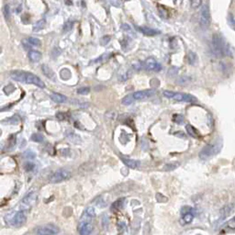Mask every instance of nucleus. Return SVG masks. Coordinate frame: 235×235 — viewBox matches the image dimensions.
Wrapping results in <instances>:
<instances>
[{
  "instance_id": "13",
  "label": "nucleus",
  "mask_w": 235,
  "mask_h": 235,
  "mask_svg": "<svg viewBox=\"0 0 235 235\" xmlns=\"http://www.w3.org/2000/svg\"><path fill=\"white\" fill-rule=\"evenodd\" d=\"M41 70L43 72L44 75L47 76L48 78H50V79L53 80V81H56V74H55V73L52 70L48 65L43 64V65L41 66Z\"/></svg>"
},
{
  "instance_id": "19",
  "label": "nucleus",
  "mask_w": 235,
  "mask_h": 235,
  "mask_svg": "<svg viewBox=\"0 0 235 235\" xmlns=\"http://www.w3.org/2000/svg\"><path fill=\"white\" fill-rule=\"evenodd\" d=\"M60 76L63 80H68L70 79L71 76H72V74H71V71L67 68H63L62 69L61 72H60Z\"/></svg>"
},
{
  "instance_id": "25",
  "label": "nucleus",
  "mask_w": 235,
  "mask_h": 235,
  "mask_svg": "<svg viewBox=\"0 0 235 235\" xmlns=\"http://www.w3.org/2000/svg\"><path fill=\"white\" fill-rule=\"evenodd\" d=\"M30 140L32 141H35V142H42L44 141V137L41 133H34L31 135Z\"/></svg>"
},
{
  "instance_id": "26",
  "label": "nucleus",
  "mask_w": 235,
  "mask_h": 235,
  "mask_svg": "<svg viewBox=\"0 0 235 235\" xmlns=\"http://www.w3.org/2000/svg\"><path fill=\"white\" fill-rule=\"evenodd\" d=\"M232 209H233V208H232L231 205H227V206H225L223 209L221 210V215H222L223 217H227V216H229V215L232 213Z\"/></svg>"
},
{
  "instance_id": "15",
  "label": "nucleus",
  "mask_w": 235,
  "mask_h": 235,
  "mask_svg": "<svg viewBox=\"0 0 235 235\" xmlns=\"http://www.w3.org/2000/svg\"><path fill=\"white\" fill-rule=\"evenodd\" d=\"M139 30H141V32L143 34L147 36H154V35H158L161 33L160 30H155V29H151V28H147V27H141L139 28Z\"/></svg>"
},
{
  "instance_id": "3",
  "label": "nucleus",
  "mask_w": 235,
  "mask_h": 235,
  "mask_svg": "<svg viewBox=\"0 0 235 235\" xmlns=\"http://www.w3.org/2000/svg\"><path fill=\"white\" fill-rule=\"evenodd\" d=\"M71 173L66 169H59L52 176H51L50 181L52 184H57L60 182H63L68 178H70Z\"/></svg>"
},
{
  "instance_id": "36",
  "label": "nucleus",
  "mask_w": 235,
  "mask_h": 235,
  "mask_svg": "<svg viewBox=\"0 0 235 235\" xmlns=\"http://www.w3.org/2000/svg\"><path fill=\"white\" fill-rule=\"evenodd\" d=\"M109 57V54H107V53H104L103 55H101V56H99L98 58H96V60H94L92 63H101V62H104V61H106L107 59H108Z\"/></svg>"
},
{
  "instance_id": "9",
  "label": "nucleus",
  "mask_w": 235,
  "mask_h": 235,
  "mask_svg": "<svg viewBox=\"0 0 235 235\" xmlns=\"http://www.w3.org/2000/svg\"><path fill=\"white\" fill-rule=\"evenodd\" d=\"M144 66L147 70L154 71V72H159L162 70V65L153 58L147 59L144 62Z\"/></svg>"
},
{
  "instance_id": "29",
  "label": "nucleus",
  "mask_w": 235,
  "mask_h": 235,
  "mask_svg": "<svg viewBox=\"0 0 235 235\" xmlns=\"http://www.w3.org/2000/svg\"><path fill=\"white\" fill-rule=\"evenodd\" d=\"M194 219V215L191 213V212H187L184 214V217H183V220L185 221L186 223H190Z\"/></svg>"
},
{
  "instance_id": "48",
  "label": "nucleus",
  "mask_w": 235,
  "mask_h": 235,
  "mask_svg": "<svg viewBox=\"0 0 235 235\" xmlns=\"http://www.w3.org/2000/svg\"><path fill=\"white\" fill-rule=\"evenodd\" d=\"M110 4L113 5V6H115L116 8H119L122 5V3L120 1H110Z\"/></svg>"
},
{
  "instance_id": "1",
  "label": "nucleus",
  "mask_w": 235,
  "mask_h": 235,
  "mask_svg": "<svg viewBox=\"0 0 235 235\" xmlns=\"http://www.w3.org/2000/svg\"><path fill=\"white\" fill-rule=\"evenodd\" d=\"M219 151L220 147L217 144H208L201 150L199 153V158L201 160H208Z\"/></svg>"
},
{
  "instance_id": "27",
  "label": "nucleus",
  "mask_w": 235,
  "mask_h": 235,
  "mask_svg": "<svg viewBox=\"0 0 235 235\" xmlns=\"http://www.w3.org/2000/svg\"><path fill=\"white\" fill-rule=\"evenodd\" d=\"M28 41H29V42H30L31 45H33V46H41V40L38 39V38H35V37H30V38H29Z\"/></svg>"
},
{
  "instance_id": "30",
  "label": "nucleus",
  "mask_w": 235,
  "mask_h": 235,
  "mask_svg": "<svg viewBox=\"0 0 235 235\" xmlns=\"http://www.w3.org/2000/svg\"><path fill=\"white\" fill-rule=\"evenodd\" d=\"M3 14H4V17L7 20H8L10 19V8L8 5L5 6L4 8H3Z\"/></svg>"
},
{
  "instance_id": "40",
  "label": "nucleus",
  "mask_w": 235,
  "mask_h": 235,
  "mask_svg": "<svg viewBox=\"0 0 235 235\" xmlns=\"http://www.w3.org/2000/svg\"><path fill=\"white\" fill-rule=\"evenodd\" d=\"M25 169H26V171H32L33 169H34V167H35V165L33 164V163H31V162H27L26 164H25Z\"/></svg>"
},
{
  "instance_id": "47",
  "label": "nucleus",
  "mask_w": 235,
  "mask_h": 235,
  "mask_svg": "<svg viewBox=\"0 0 235 235\" xmlns=\"http://www.w3.org/2000/svg\"><path fill=\"white\" fill-rule=\"evenodd\" d=\"M229 21H230V25H231L233 29H235V19H233V17H232V15L229 16Z\"/></svg>"
},
{
  "instance_id": "4",
  "label": "nucleus",
  "mask_w": 235,
  "mask_h": 235,
  "mask_svg": "<svg viewBox=\"0 0 235 235\" xmlns=\"http://www.w3.org/2000/svg\"><path fill=\"white\" fill-rule=\"evenodd\" d=\"M212 44H213V48L214 51L217 54H222L223 52H227V47L224 44L223 40L221 39V37L217 34H214L212 36Z\"/></svg>"
},
{
  "instance_id": "16",
  "label": "nucleus",
  "mask_w": 235,
  "mask_h": 235,
  "mask_svg": "<svg viewBox=\"0 0 235 235\" xmlns=\"http://www.w3.org/2000/svg\"><path fill=\"white\" fill-rule=\"evenodd\" d=\"M29 58L32 63H38L41 59V53L35 50H31L29 52Z\"/></svg>"
},
{
  "instance_id": "14",
  "label": "nucleus",
  "mask_w": 235,
  "mask_h": 235,
  "mask_svg": "<svg viewBox=\"0 0 235 235\" xmlns=\"http://www.w3.org/2000/svg\"><path fill=\"white\" fill-rule=\"evenodd\" d=\"M50 96H51V99L52 101H54L55 103H58V104L65 103L67 101V97L65 96L59 94V93H52Z\"/></svg>"
},
{
  "instance_id": "17",
  "label": "nucleus",
  "mask_w": 235,
  "mask_h": 235,
  "mask_svg": "<svg viewBox=\"0 0 235 235\" xmlns=\"http://www.w3.org/2000/svg\"><path fill=\"white\" fill-rule=\"evenodd\" d=\"M123 163L125 165H127L129 168H132V169H136L140 166V162L136 161V160H132V159H128V158H123L122 159Z\"/></svg>"
},
{
  "instance_id": "38",
  "label": "nucleus",
  "mask_w": 235,
  "mask_h": 235,
  "mask_svg": "<svg viewBox=\"0 0 235 235\" xmlns=\"http://www.w3.org/2000/svg\"><path fill=\"white\" fill-rule=\"evenodd\" d=\"M25 158H27V159H33V158H35V153L34 152H32V151H30V150H29V151H26L25 153H24L23 155Z\"/></svg>"
},
{
  "instance_id": "22",
  "label": "nucleus",
  "mask_w": 235,
  "mask_h": 235,
  "mask_svg": "<svg viewBox=\"0 0 235 235\" xmlns=\"http://www.w3.org/2000/svg\"><path fill=\"white\" fill-rule=\"evenodd\" d=\"M179 165H180V164H179L178 162H173V163H169V164L165 165L163 169H164L165 171H172V170L176 169Z\"/></svg>"
},
{
  "instance_id": "28",
  "label": "nucleus",
  "mask_w": 235,
  "mask_h": 235,
  "mask_svg": "<svg viewBox=\"0 0 235 235\" xmlns=\"http://www.w3.org/2000/svg\"><path fill=\"white\" fill-rule=\"evenodd\" d=\"M3 122H8V123L11 124V125H15V124H18L19 122V117H18V116H13V117L4 120Z\"/></svg>"
},
{
  "instance_id": "12",
  "label": "nucleus",
  "mask_w": 235,
  "mask_h": 235,
  "mask_svg": "<svg viewBox=\"0 0 235 235\" xmlns=\"http://www.w3.org/2000/svg\"><path fill=\"white\" fill-rule=\"evenodd\" d=\"M93 226L91 223H81L79 227L80 235H90L93 232Z\"/></svg>"
},
{
  "instance_id": "41",
  "label": "nucleus",
  "mask_w": 235,
  "mask_h": 235,
  "mask_svg": "<svg viewBox=\"0 0 235 235\" xmlns=\"http://www.w3.org/2000/svg\"><path fill=\"white\" fill-rule=\"evenodd\" d=\"M163 95L165 96V97H167V98H174V96H176V93H175V92H173V91H168V90H165V91H164Z\"/></svg>"
},
{
  "instance_id": "2",
  "label": "nucleus",
  "mask_w": 235,
  "mask_h": 235,
  "mask_svg": "<svg viewBox=\"0 0 235 235\" xmlns=\"http://www.w3.org/2000/svg\"><path fill=\"white\" fill-rule=\"evenodd\" d=\"M200 26L202 29L206 30L210 25V13L208 5H203L200 11Z\"/></svg>"
},
{
  "instance_id": "45",
  "label": "nucleus",
  "mask_w": 235,
  "mask_h": 235,
  "mask_svg": "<svg viewBox=\"0 0 235 235\" xmlns=\"http://www.w3.org/2000/svg\"><path fill=\"white\" fill-rule=\"evenodd\" d=\"M201 4H202L201 1H192V2H191V7H192L193 8H197L199 7Z\"/></svg>"
},
{
  "instance_id": "5",
  "label": "nucleus",
  "mask_w": 235,
  "mask_h": 235,
  "mask_svg": "<svg viewBox=\"0 0 235 235\" xmlns=\"http://www.w3.org/2000/svg\"><path fill=\"white\" fill-rule=\"evenodd\" d=\"M24 83L26 84H32L35 85L40 88H44L45 87V84L43 81H41V79L32 73H26L25 74V79H24Z\"/></svg>"
},
{
  "instance_id": "34",
  "label": "nucleus",
  "mask_w": 235,
  "mask_h": 235,
  "mask_svg": "<svg viewBox=\"0 0 235 235\" xmlns=\"http://www.w3.org/2000/svg\"><path fill=\"white\" fill-rule=\"evenodd\" d=\"M183 101H186V102H196L197 101V98L195 97V96H191V95H188V94H184V99H183Z\"/></svg>"
},
{
  "instance_id": "7",
  "label": "nucleus",
  "mask_w": 235,
  "mask_h": 235,
  "mask_svg": "<svg viewBox=\"0 0 235 235\" xmlns=\"http://www.w3.org/2000/svg\"><path fill=\"white\" fill-rule=\"evenodd\" d=\"M26 220H27L26 212L25 210H20L16 212V214L12 217L10 223L13 227H20L25 223Z\"/></svg>"
},
{
  "instance_id": "33",
  "label": "nucleus",
  "mask_w": 235,
  "mask_h": 235,
  "mask_svg": "<svg viewBox=\"0 0 235 235\" xmlns=\"http://www.w3.org/2000/svg\"><path fill=\"white\" fill-rule=\"evenodd\" d=\"M15 91V86L13 85H8L4 87V92L7 95H10Z\"/></svg>"
},
{
  "instance_id": "42",
  "label": "nucleus",
  "mask_w": 235,
  "mask_h": 235,
  "mask_svg": "<svg viewBox=\"0 0 235 235\" xmlns=\"http://www.w3.org/2000/svg\"><path fill=\"white\" fill-rule=\"evenodd\" d=\"M174 120L178 124H182L184 122V117L181 115H175L174 116Z\"/></svg>"
},
{
  "instance_id": "37",
  "label": "nucleus",
  "mask_w": 235,
  "mask_h": 235,
  "mask_svg": "<svg viewBox=\"0 0 235 235\" xmlns=\"http://www.w3.org/2000/svg\"><path fill=\"white\" fill-rule=\"evenodd\" d=\"M85 214H87L89 217H91V218H94L95 216H96V211H95V209L93 207H88L86 210H85Z\"/></svg>"
},
{
  "instance_id": "23",
  "label": "nucleus",
  "mask_w": 235,
  "mask_h": 235,
  "mask_svg": "<svg viewBox=\"0 0 235 235\" xmlns=\"http://www.w3.org/2000/svg\"><path fill=\"white\" fill-rule=\"evenodd\" d=\"M197 54L194 52H189L188 54V63H190V64H195L196 63V62H197Z\"/></svg>"
},
{
  "instance_id": "35",
  "label": "nucleus",
  "mask_w": 235,
  "mask_h": 235,
  "mask_svg": "<svg viewBox=\"0 0 235 235\" xmlns=\"http://www.w3.org/2000/svg\"><path fill=\"white\" fill-rule=\"evenodd\" d=\"M89 92H90V88H89V87H86V86H85V87H80V88L77 89V94L79 95H87Z\"/></svg>"
},
{
  "instance_id": "20",
  "label": "nucleus",
  "mask_w": 235,
  "mask_h": 235,
  "mask_svg": "<svg viewBox=\"0 0 235 235\" xmlns=\"http://www.w3.org/2000/svg\"><path fill=\"white\" fill-rule=\"evenodd\" d=\"M124 202H125V199H120L117 200L116 202H114V203L112 204V207H111L112 210H119L123 207Z\"/></svg>"
},
{
  "instance_id": "43",
  "label": "nucleus",
  "mask_w": 235,
  "mask_h": 235,
  "mask_svg": "<svg viewBox=\"0 0 235 235\" xmlns=\"http://www.w3.org/2000/svg\"><path fill=\"white\" fill-rule=\"evenodd\" d=\"M177 72H178V69L176 67H172V68H170L168 70V75L174 76V75H176V74H177Z\"/></svg>"
},
{
  "instance_id": "24",
  "label": "nucleus",
  "mask_w": 235,
  "mask_h": 235,
  "mask_svg": "<svg viewBox=\"0 0 235 235\" xmlns=\"http://www.w3.org/2000/svg\"><path fill=\"white\" fill-rule=\"evenodd\" d=\"M186 129H187V131L188 132V134L191 135L192 137H194V138L198 137V131H197V129H195L194 127H192L191 125H187L186 126Z\"/></svg>"
},
{
  "instance_id": "39",
  "label": "nucleus",
  "mask_w": 235,
  "mask_h": 235,
  "mask_svg": "<svg viewBox=\"0 0 235 235\" xmlns=\"http://www.w3.org/2000/svg\"><path fill=\"white\" fill-rule=\"evenodd\" d=\"M110 39H111V37L109 35H106L104 36L103 38H101V40H100L101 45H107V44L110 41Z\"/></svg>"
},
{
  "instance_id": "46",
  "label": "nucleus",
  "mask_w": 235,
  "mask_h": 235,
  "mask_svg": "<svg viewBox=\"0 0 235 235\" xmlns=\"http://www.w3.org/2000/svg\"><path fill=\"white\" fill-rule=\"evenodd\" d=\"M122 30H124V31H126V32H131V28H130V26H129L128 24H123L122 25Z\"/></svg>"
},
{
  "instance_id": "21",
  "label": "nucleus",
  "mask_w": 235,
  "mask_h": 235,
  "mask_svg": "<svg viewBox=\"0 0 235 235\" xmlns=\"http://www.w3.org/2000/svg\"><path fill=\"white\" fill-rule=\"evenodd\" d=\"M134 97H133V96L132 95H128V96H126L125 97H123L122 98V101H121V103L123 104V105H126V106H129L130 104H132L133 102H134Z\"/></svg>"
},
{
  "instance_id": "11",
  "label": "nucleus",
  "mask_w": 235,
  "mask_h": 235,
  "mask_svg": "<svg viewBox=\"0 0 235 235\" xmlns=\"http://www.w3.org/2000/svg\"><path fill=\"white\" fill-rule=\"evenodd\" d=\"M65 135L67 137V139L69 140V141H71L72 143H74V144H80L82 142V139L79 135L72 132L70 129H67L65 131Z\"/></svg>"
},
{
  "instance_id": "32",
  "label": "nucleus",
  "mask_w": 235,
  "mask_h": 235,
  "mask_svg": "<svg viewBox=\"0 0 235 235\" xmlns=\"http://www.w3.org/2000/svg\"><path fill=\"white\" fill-rule=\"evenodd\" d=\"M189 82H190V78H188L187 76H182V77H180V78L176 81V83H177L178 85H188Z\"/></svg>"
},
{
  "instance_id": "31",
  "label": "nucleus",
  "mask_w": 235,
  "mask_h": 235,
  "mask_svg": "<svg viewBox=\"0 0 235 235\" xmlns=\"http://www.w3.org/2000/svg\"><path fill=\"white\" fill-rule=\"evenodd\" d=\"M74 25V21L68 20L66 23L64 24V26H63V32H68V31L72 30Z\"/></svg>"
},
{
  "instance_id": "10",
  "label": "nucleus",
  "mask_w": 235,
  "mask_h": 235,
  "mask_svg": "<svg viewBox=\"0 0 235 235\" xmlns=\"http://www.w3.org/2000/svg\"><path fill=\"white\" fill-rule=\"evenodd\" d=\"M36 199H37V194L34 191H31L30 193H29L22 200V204L26 205L27 207H30L31 205H33L35 203Z\"/></svg>"
},
{
  "instance_id": "18",
  "label": "nucleus",
  "mask_w": 235,
  "mask_h": 235,
  "mask_svg": "<svg viewBox=\"0 0 235 235\" xmlns=\"http://www.w3.org/2000/svg\"><path fill=\"white\" fill-rule=\"evenodd\" d=\"M45 23H46L45 19H40L39 21H37V22L33 25V28H32L33 31H34V32H37V31L41 30L44 28Z\"/></svg>"
},
{
  "instance_id": "8",
  "label": "nucleus",
  "mask_w": 235,
  "mask_h": 235,
  "mask_svg": "<svg viewBox=\"0 0 235 235\" xmlns=\"http://www.w3.org/2000/svg\"><path fill=\"white\" fill-rule=\"evenodd\" d=\"M156 91L154 89H148V90H141V91H137L133 93L132 96L135 100H142L145 98H149L151 96H154Z\"/></svg>"
},
{
  "instance_id": "44",
  "label": "nucleus",
  "mask_w": 235,
  "mask_h": 235,
  "mask_svg": "<svg viewBox=\"0 0 235 235\" xmlns=\"http://www.w3.org/2000/svg\"><path fill=\"white\" fill-rule=\"evenodd\" d=\"M174 99L176 101H183L184 99V94L182 93H176V96H174Z\"/></svg>"
},
{
  "instance_id": "6",
  "label": "nucleus",
  "mask_w": 235,
  "mask_h": 235,
  "mask_svg": "<svg viewBox=\"0 0 235 235\" xmlns=\"http://www.w3.org/2000/svg\"><path fill=\"white\" fill-rule=\"evenodd\" d=\"M37 232L38 235H55L59 232V228L53 224H47L40 227Z\"/></svg>"
}]
</instances>
